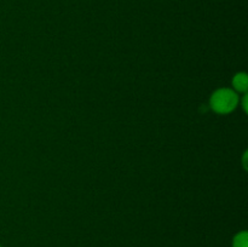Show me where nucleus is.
<instances>
[{
    "label": "nucleus",
    "instance_id": "nucleus-1",
    "mask_svg": "<svg viewBox=\"0 0 248 247\" xmlns=\"http://www.w3.org/2000/svg\"><path fill=\"white\" fill-rule=\"evenodd\" d=\"M237 104H239L237 93L234 90L227 87L216 90L210 98V106L212 110L220 115L232 113L236 109Z\"/></svg>",
    "mask_w": 248,
    "mask_h": 247
},
{
    "label": "nucleus",
    "instance_id": "nucleus-2",
    "mask_svg": "<svg viewBox=\"0 0 248 247\" xmlns=\"http://www.w3.org/2000/svg\"><path fill=\"white\" fill-rule=\"evenodd\" d=\"M232 87L237 92H246L248 89V77L245 72H240L232 77Z\"/></svg>",
    "mask_w": 248,
    "mask_h": 247
},
{
    "label": "nucleus",
    "instance_id": "nucleus-3",
    "mask_svg": "<svg viewBox=\"0 0 248 247\" xmlns=\"http://www.w3.org/2000/svg\"><path fill=\"white\" fill-rule=\"evenodd\" d=\"M232 247H248V232L246 230L239 232L232 237Z\"/></svg>",
    "mask_w": 248,
    "mask_h": 247
},
{
    "label": "nucleus",
    "instance_id": "nucleus-4",
    "mask_svg": "<svg viewBox=\"0 0 248 247\" xmlns=\"http://www.w3.org/2000/svg\"><path fill=\"white\" fill-rule=\"evenodd\" d=\"M242 108H244L245 111H247V94L245 93L244 98H242Z\"/></svg>",
    "mask_w": 248,
    "mask_h": 247
},
{
    "label": "nucleus",
    "instance_id": "nucleus-5",
    "mask_svg": "<svg viewBox=\"0 0 248 247\" xmlns=\"http://www.w3.org/2000/svg\"><path fill=\"white\" fill-rule=\"evenodd\" d=\"M0 247H1V246H0Z\"/></svg>",
    "mask_w": 248,
    "mask_h": 247
}]
</instances>
